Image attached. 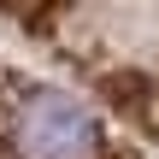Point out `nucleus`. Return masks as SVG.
<instances>
[{
    "instance_id": "obj_1",
    "label": "nucleus",
    "mask_w": 159,
    "mask_h": 159,
    "mask_svg": "<svg viewBox=\"0 0 159 159\" xmlns=\"http://www.w3.org/2000/svg\"><path fill=\"white\" fill-rule=\"evenodd\" d=\"M0 24L159 142V0H0Z\"/></svg>"
},
{
    "instance_id": "obj_2",
    "label": "nucleus",
    "mask_w": 159,
    "mask_h": 159,
    "mask_svg": "<svg viewBox=\"0 0 159 159\" xmlns=\"http://www.w3.org/2000/svg\"><path fill=\"white\" fill-rule=\"evenodd\" d=\"M0 159H153L100 100L0 59Z\"/></svg>"
}]
</instances>
